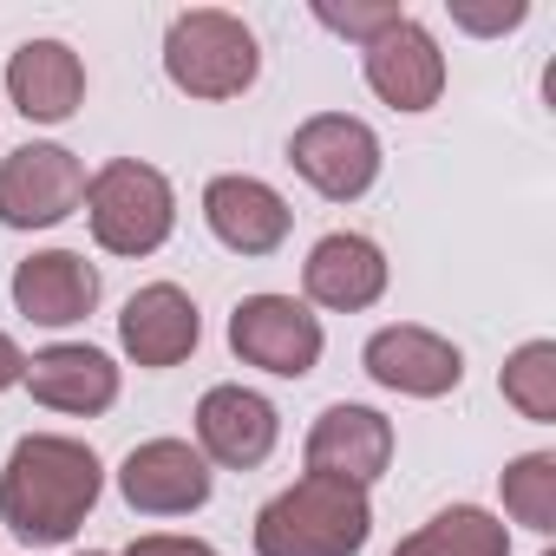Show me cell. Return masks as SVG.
I'll return each mask as SVG.
<instances>
[{"instance_id":"cell-9","label":"cell","mask_w":556,"mask_h":556,"mask_svg":"<svg viewBox=\"0 0 556 556\" xmlns=\"http://www.w3.org/2000/svg\"><path fill=\"white\" fill-rule=\"evenodd\" d=\"M118 491L144 517H184L210 504V458L190 439H144L118 465Z\"/></svg>"},{"instance_id":"cell-6","label":"cell","mask_w":556,"mask_h":556,"mask_svg":"<svg viewBox=\"0 0 556 556\" xmlns=\"http://www.w3.org/2000/svg\"><path fill=\"white\" fill-rule=\"evenodd\" d=\"M289 164L328 197V203H354L374 190L380 177V138L367 118H348V112H315L295 125L289 138Z\"/></svg>"},{"instance_id":"cell-12","label":"cell","mask_w":556,"mask_h":556,"mask_svg":"<svg viewBox=\"0 0 556 556\" xmlns=\"http://www.w3.org/2000/svg\"><path fill=\"white\" fill-rule=\"evenodd\" d=\"M275 439H282V419H275V406L249 387H210L197 400V452L223 471H249L275 452Z\"/></svg>"},{"instance_id":"cell-13","label":"cell","mask_w":556,"mask_h":556,"mask_svg":"<svg viewBox=\"0 0 556 556\" xmlns=\"http://www.w3.org/2000/svg\"><path fill=\"white\" fill-rule=\"evenodd\" d=\"M302 289H308L315 308L361 315V308H374V302L387 295V255H380L374 236L334 229V236H321V242L308 249V262H302Z\"/></svg>"},{"instance_id":"cell-14","label":"cell","mask_w":556,"mask_h":556,"mask_svg":"<svg viewBox=\"0 0 556 556\" xmlns=\"http://www.w3.org/2000/svg\"><path fill=\"white\" fill-rule=\"evenodd\" d=\"M387 465H393V426H387V413L341 400V406H328V413L308 426V471L348 478V484L367 491Z\"/></svg>"},{"instance_id":"cell-23","label":"cell","mask_w":556,"mask_h":556,"mask_svg":"<svg viewBox=\"0 0 556 556\" xmlns=\"http://www.w3.org/2000/svg\"><path fill=\"white\" fill-rule=\"evenodd\" d=\"M523 14H530L523 0H510V8H491V14H484V8H452V21H458V27H471V34H504V27H523Z\"/></svg>"},{"instance_id":"cell-10","label":"cell","mask_w":556,"mask_h":556,"mask_svg":"<svg viewBox=\"0 0 556 556\" xmlns=\"http://www.w3.org/2000/svg\"><path fill=\"white\" fill-rule=\"evenodd\" d=\"M361 367H367L387 393H406V400H445V393L465 380V354H458L445 334L413 328V321L380 328V334L361 348Z\"/></svg>"},{"instance_id":"cell-15","label":"cell","mask_w":556,"mask_h":556,"mask_svg":"<svg viewBox=\"0 0 556 556\" xmlns=\"http://www.w3.org/2000/svg\"><path fill=\"white\" fill-rule=\"evenodd\" d=\"M14 308L40 328H73L99 308V268L79 249H40L14 268Z\"/></svg>"},{"instance_id":"cell-20","label":"cell","mask_w":556,"mask_h":556,"mask_svg":"<svg viewBox=\"0 0 556 556\" xmlns=\"http://www.w3.org/2000/svg\"><path fill=\"white\" fill-rule=\"evenodd\" d=\"M497 387H504V400H510L523 419L556 426V341H523V348L504 361Z\"/></svg>"},{"instance_id":"cell-21","label":"cell","mask_w":556,"mask_h":556,"mask_svg":"<svg viewBox=\"0 0 556 556\" xmlns=\"http://www.w3.org/2000/svg\"><path fill=\"white\" fill-rule=\"evenodd\" d=\"M504 510L536 536L556 530V452H523L504 465Z\"/></svg>"},{"instance_id":"cell-16","label":"cell","mask_w":556,"mask_h":556,"mask_svg":"<svg viewBox=\"0 0 556 556\" xmlns=\"http://www.w3.org/2000/svg\"><path fill=\"white\" fill-rule=\"evenodd\" d=\"M118 341H125V354H131L138 367H151V374H157V367H177V361H190L197 341H203L197 302H190L177 282H151V289H138V295L125 302Z\"/></svg>"},{"instance_id":"cell-11","label":"cell","mask_w":556,"mask_h":556,"mask_svg":"<svg viewBox=\"0 0 556 556\" xmlns=\"http://www.w3.org/2000/svg\"><path fill=\"white\" fill-rule=\"evenodd\" d=\"M203 223H210V236L223 242V249H236V255H275L289 242V203H282V190L275 184H262V177H242V170H229V177H210V190H203Z\"/></svg>"},{"instance_id":"cell-8","label":"cell","mask_w":556,"mask_h":556,"mask_svg":"<svg viewBox=\"0 0 556 556\" xmlns=\"http://www.w3.org/2000/svg\"><path fill=\"white\" fill-rule=\"evenodd\" d=\"M361 73L393 112H432L439 92H445V53L413 14H400L387 34H374L361 47Z\"/></svg>"},{"instance_id":"cell-25","label":"cell","mask_w":556,"mask_h":556,"mask_svg":"<svg viewBox=\"0 0 556 556\" xmlns=\"http://www.w3.org/2000/svg\"><path fill=\"white\" fill-rule=\"evenodd\" d=\"M21 380H27V354L14 348V334H8V328H0V393L21 387Z\"/></svg>"},{"instance_id":"cell-26","label":"cell","mask_w":556,"mask_h":556,"mask_svg":"<svg viewBox=\"0 0 556 556\" xmlns=\"http://www.w3.org/2000/svg\"><path fill=\"white\" fill-rule=\"evenodd\" d=\"M79 556H112V549H79Z\"/></svg>"},{"instance_id":"cell-19","label":"cell","mask_w":556,"mask_h":556,"mask_svg":"<svg viewBox=\"0 0 556 556\" xmlns=\"http://www.w3.org/2000/svg\"><path fill=\"white\" fill-rule=\"evenodd\" d=\"M393 556H510V530L478 504H452L432 523H419Z\"/></svg>"},{"instance_id":"cell-1","label":"cell","mask_w":556,"mask_h":556,"mask_svg":"<svg viewBox=\"0 0 556 556\" xmlns=\"http://www.w3.org/2000/svg\"><path fill=\"white\" fill-rule=\"evenodd\" d=\"M99 491H105V465L86 439L27 432L8 452V471H0V523L34 549H53L79 536Z\"/></svg>"},{"instance_id":"cell-7","label":"cell","mask_w":556,"mask_h":556,"mask_svg":"<svg viewBox=\"0 0 556 556\" xmlns=\"http://www.w3.org/2000/svg\"><path fill=\"white\" fill-rule=\"evenodd\" d=\"M86 203V164L66 144H21L0 157V223L53 229Z\"/></svg>"},{"instance_id":"cell-3","label":"cell","mask_w":556,"mask_h":556,"mask_svg":"<svg viewBox=\"0 0 556 556\" xmlns=\"http://www.w3.org/2000/svg\"><path fill=\"white\" fill-rule=\"evenodd\" d=\"M86 223L105 255H157L177 229V190L157 164L112 157L86 177Z\"/></svg>"},{"instance_id":"cell-18","label":"cell","mask_w":556,"mask_h":556,"mask_svg":"<svg viewBox=\"0 0 556 556\" xmlns=\"http://www.w3.org/2000/svg\"><path fill=\"white\" fill-rule=\"evenodd\" d=\"M27 393L40 400V406H53V413H79V419H92V413H105L112 400H118V367H112V354H99V348H40L34 361H27Z\"/></svg>"},{"instance_id":"cell-5","label":"cell","mask_w":556,"mask_h":556,"mask_svg":"<svg viewBox=\"0 0 556 556\" xmlns=\"http://www.w3.org/2000/svg\"><path fill=\"white\" fill-rule=\"evenodd\" d=\"M229 348L242 367H262L275 380H302V374H315L328 334H321V315H308V302H295V295H242L229 315Z\"/></svg>"},{"instance_id":"cell-24","label":"cell","mask_w":556,"mask_h":556,"mask_svg":"<svg viewBox=\"0 0 556 556\" xmlns=\"http://www.w3.org/2000/svg\"><path fill=\"white\" fill-rule=\"evenodd\" d=\"M125 556H216L203 536H138Z\"/></svg>"},{"instance_id":"cell-4","label":"cell","mask_w":556,"mask_h":556,"mask_svg":"<svg viewBox=\"0 0 556 556\" xmlns=\"http://www.w3.org/2000/svg\"><path fill=\"white\" fill-rule=\"evenodd\" d=\"M262 73L255 34L223 8H190L164 34V79L190 99H242Z\"/></svg>"},{"instance_id":"cell-22","label":"cell","mask_w":556,"mask_h":556,"mask_svg":"<svg viewBox=\"0 0 556 556\" xmlns=\"http://www.w3.org/2000/svg\"><path fill=\"white\" fill-rule=\"evenodd\" d=\"M315 21L321 27H334V34H348V40H374V34H387L393 21H400V8H341V0H315Z\"/></svg>"},{"instance_id":"cell-2","label":"cell","mask_w":556,"mask_h":556,"mask_svg":"<svg viewBox=\"0 0 556 556\" xmlns=\"http://www.w3.org/2000/svg\"><path fill=\"white\" fill-rule=\"evenodd\" d=\"M374 536V504L348 478L302 471L255 510V556H361Z\"/></svg>"},{"instance_id":"cell-17","label":"cell","mask_w":556,"mask_h":556,"mask_svg":"<svg viewBox=\"0 0 556 556\" xmlns=\"http://www.w3.org/2000/svg\"><path fill=\"white\" fill-rule=\"evenodd\" d=\"M8 99L34 125H66L86 99V66L66 40H27L8 60Z\"/></svg>"}]
</instances>
